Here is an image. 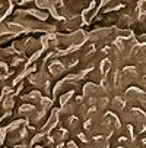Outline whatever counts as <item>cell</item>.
Returning <instances> with one entry per match:
<instances>
[{"mask_svg":"<svg viewBox=\"0 0 146 148\" xmlns=\"http://www.w3.org/2000/svg\"><path fill=\"white\" fill-rule=\"evenodd\" d=\"M67 69V66H65L61 62H58V60H54L53 63H51V66H50V71H51V73H54V75H63L65 73V71Z\"/></svg>","mask_w":146,"mask_h":148,"instance_id":"6da1fadb","label":"cell"},{"mask_svg":"<svg viewBox=\"0 0 146 148\" xmlns=\"http://www.w3.org/2000/svg\"><path fill=\"white\" fill-rule=\"evenodd\" d=\"M58 110L57 109H54L53 110V113H51V117H50V120L47 122V125L44 126V131H51L53 128H54V126L58 123Z\"/></svg>","mask_w":146,"mask_h":148,"instance_id":"7a4b0ae2","label":"cell"},{"mask_svg":"<svg viewBox=\"0 0 146 148\" xmlns=\"http://www.w3.org/2000/svg\"><path fill=\"white\" fill-rule=\"evenodd\" d=\"M73 95H75V90H70V91H67V92H65V94H61V97L58 98V103H60L61 107H65V106H67L69 100H70Z\"/></svg>","mask_w":146,"mask_h":148,"instance_id":"3957f363","label":"cell"},{"mask_svg":"<svg viewBox=\"0 0 146 148\" xmlns=\"http://www.w3.org/2000/svg\"><path fill=\"white\" fill-rule=\"evenodd\" d=\"M110 69H111V60H110V59H104V60L101 62V65H99V71H101L104 75H107V73L110 72Z\"/></svg>","mask_w":146,"mask_h":148,"instance_id":"277c9868","label":"cell"},{"mask_svg":"<svg viewBox=\"0 0 146 148\" xmlns=\"http://www.w3.org/2000/svg\"><path fill=\"white\" fill-rule=\"evenodd\" d=\"M95 90H98L95 84H92V82H88V84H85V87H83V94H85V95H88V94H92Z\"/></svg>","mask_w":146,"mask_h":148,"instance_id":"5b68a950","label":"cell"},{"mask_svg":"<svg viewBox=\"0 0 146 148\" xmlns=\"http://www.w3.org/2000/svg\"><path fill=\"white\" fill-rule=\"evenodd\" d=\"M127 94H133V95H142V94H145V91H142L140 88H137V87H130L129 90H127Z\"/></svg>","mask_w":146,"mask_h":148,"instance_id":"8992f818","label":"cell"},{"mask_svg":"<svg viewBox=\"0 0 146 148\" xmlns=\"http://www.w3.org/2000/svg\"><path fill=\"white\" fill-rule=\"evenodd\" d=\"M133 34L130 31H118V37L120 38H130Z\"/></svg>","mask_w":146,"mask_h":148,"instance_id":"52a82bcc","label":"cell"},{"mask_svg":"<svg viewBox=\"0 0 146 148\" xmlns=\"http://www.w3.org/2000/svg\"><path fill=\"white\" fill-rule=\"evenodd\" d=\"M41 103H43V106H45V107H51V104H53V101L50 98H43Z\"/></svg>","mask_w":146,"mask_h":148,"instance_id":"ba28073f","label":"cell"},{"mask_svg":"<svg viewBox=\"0 0 146 148\" xmlns=\"http://www.w3.org/2000/svg\"><path fill=\"white\" fill-rule=\"evenodd\" d=\"M77 138H79L83 144H86V142H88V136H86L85 134H82V132H80V134H77Z\"/></svg>","mask_w":146,"mask_h":148,"instance_id":"9c48e42d","label":"cell"},{"mask_svg":"<svg viewBox=\"0 0 146 148\" xmlns=\"http://www.w3.org/2000/svg\"><path fill=\"white\" fill-rule=\"evenodd\" d=\"M91 125H92V120H91V119H88L83 126H85V129H86V131H89V129H91Z\"/></svg>","mask_w":146,"mask_h":148,"instance_id":"30bf717a","label":"cell"},{"mask_svg":"<svg viewBox=\"0 0 146 148\" xmlns=\"http://www.w3.org/2000/svg\"><path fill=\"white\" fill-rule=\"evenodd\" d=\"M67 148H79V147L76 145L75 141H69V142H67Z\"/></svg>","mask_w":146,"mask_h":148,"instance_id":"8fae6325","label":"cell"},{"mask_svg":"<svg viewBox=\"0 0 146 148\" xmlns=\"http://www.w3.org/2000/svg\"><path fill=\"white\" fill-rule=\"evenodd\" d=\"M126 141H127L126 136H120V138H118V142H126Z\"/></svg>","mask_w":146,"mask_h":148,"instance_id":"7c38bea8","label":"cell"},{"mask_svg":"<svg viewBox=\"0 0 146 148\" xmlns=\"http://www.w3.org/2000/svg\"><path fill=\"white\" fill-rule=\"evenodd\" d=\"M145 131H146V125H142V126H140V129H139V132L142 134V132H145Z\"/></svg>","mask_w":146,"mask_h":148,"instance_id":"4fadbf2b","label":"cell"},{"mask_svg":"<svg viewBox=\"0 0 146 148\" xmlns=\"http://www.w3.org/2000/svg\"><path fill=\"white\" fill-rule=\"evenodd\" d=\"M63 147H65V144H63V141H61V144H58V145H57V148H63Z\"/></svg>","mask_w":146,"mask_h":148,"instance_id":"5bb4252c","label":"cell"},{"mask_svg":"<svg viewBox=\"0 0 146 148\" xmlns=\"http://www.w3.org/2000/svg\"><path fill=\"white\" fill-rule=\"evenodd\" d=\"M142 144H143V145H146V138H143V139H142Z\"/></svg>","mask_w":146,"mask_h":148,"instance_id":"9a60e30c","label":"cell"},{"mask_svg":"<svg viewBox=\"0 0 146 148\" xmlns=\"http://www.w3.org/2000/svg\"><path fill=\"white\" fill-rule=\"evenodd\" d=\"M115 148H124V147H115Z\"/></svg>","mask_w":146,"mask_h":148,"instance_id":"2e32d148","label":"cell"}]
</instances>
